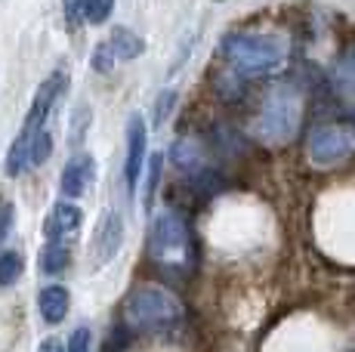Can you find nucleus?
I'll list each match as a JSON object with an SVG mask.
<instances>
[{
    "mask_svg": "<svg viewBox=\"0 0 355 352\" xmlns=\"http://www.w3.org/2000/svg\"><path fill=\"white\" fill-rule=\"evenodd\" d=\"M124 322L133 334H164L182 322V303L164 288H136L124 300Z\"/></svg>",
    "mask_w": 355,
    "mask_h": 352,
    "instance_id": "obj_1",
    "label": "nucleus"
},
{
    "mask_svg": "<svg viewBox=\"0 0 355 352\" xmlns=\"http://www.w3.org/2000/svg\"><path fill=\"white\" fill-rule=\"evenodd\" d=\"M223 56L232 65V71L248 74V78H259V74H272L284 65L288 56V46L282 37L272 35H229L223 40Z\"/></svg>",
    "mask_w": 355,
    "mask_h": 352,
    "instance_id": "obj_2",
    "label": "nucleus"
},
{
    "mask_svg": "<svg viewBox=\"0 0 355 352\" xmlns=\"http://www.w3.org/2000/svg\"><path fill=\"white\" fill-rule=\"evenodd\" d=\"M152 260L161 266H182L189 260V229L176 211H161L148 232Z\"/></svg>",
    "mask_w": 355,
    "mask_h": 352,
    "instance_id": "obj_3",
    "label": "nucleus"
},
{
    "mask_svg": "<svg viewBox=\"0 0 355 352\" xmlns=\"http://www.w3.org/2000/svg\"><path fill=\"white\" fill-rule=\"evenodd\" d=\"M300 127V96L293 90H278L263 105L257 121V133L269 142H288Z\"/></svg>",
    "mask_w": 355,
    "mask_h": 352,
    "instance_id": "obj_4",
    "label": "nucleus"
},
{
    "mask_svg": "<svg viewBox=\"0 0 355 352\" xmlns=\"http://www.w3.org/2000/svg\"><path fill=\"white\" fill-rule=\"evenodd\" d=\"M306 155H309L312 164L318 167H334L343 164L355 155V130L340 124H327V127H315L309 133L306 142Z\"/></svg>",
    "mask_w": 355,
    "mask_h": 352,
    "instance_id": "obj_5",
    "label": "nucleus"
},
{
    "mask_svg": "<svg viewBox=\"0 0 355 352\" xmlns=\"http://www.w3.org/2000/svg\"><path fill=\"white\" fill-rule=\"evenodd\" d=\"M121 245H124V216L118 211H105L96 222V232L90 241V269L99 272L118 256Z\"/></svg>",
    "mask_w": 355,
    "mask_h": 352,
    "instance_id": "obj_6",
    "label": "nucleus"
},
{
    "mask_svg": "<svg viewBox=\"0 0 355 352\" xmlns=\"http://www.w3.org/2000/svg\"><path fill=\"white\" fill-rule=\"evenodd\" d=\"M65 87H68V74L65 71L50 74V78H46L44 84L37 87V96H34V103L28 108V118H25V124H22V130L28 133V137H34L37 130H44L46 118H50L53 105H56V99L62 96Z\"/></svg>",
    "mask_w": 355,
    "mask_h": 352,
    "instance_id": "obj_7",
    "label": "nucleus"
},
{
    "mask_svg": "<svg viewBox=\"0 0 355 352\" xmlns=\"http://www.w3.org/2000/svg\"><path fill=\"white\" fill-rule=\"evenodd\" d=\"M146 142H148V130H146L142 114H130V121H127V161H124V179H127L130 192L139 188V176L146 170Z\"/></svg>",
    "mask_w": 355,
    "mask_h": 352,
    "instance_id": "obj_8",
    "label": "nucleus"
},
{
    "mask_svg": "<svg viewBox=\"0 0 355 352\" xmlns=\"http://www.w3.org/2000/svg\"><path fill=\"white\" fill-rule=\"evenodd\" d=\"M93 176H96V161H93V155H74L62 167L59 188H62L65 198H80V195L93 186Z\"/></svg>",
    "mask_w": 355,
    "mask_h": 352,
    "instance_id": "obj_9",
    "label": "nucleus"
},
{
    "mask_svg": "<svg viewBox=\"0 0 355 352\" xmlns=\"http://www.w3.org/2000/svg\"><path fill=\"white\" fill-rule=\"evenodd\" d=\"M80 222H84V211H80L78 204H71V201H56L53 204L50 216H46V238L50 241H65L71 238V235H78Z\"/></svg>",
    "mask_w": 355,
    "mask_h": 352,
    "instance_id": "obj_10",
    "label": "nucleus"
},
{
    "mask_svg": "<svg viewBox=\"0 0 355 352\" xmlns=\"http://www.w3.org/2000/svg\"><path fill=\"white\" fill-rule=\"evenodd\" d=\"M68 306H71V294H68V288H62V284H46V288H40L37 309H40V318H44L46 324L65 322Z\"/></svg>",
    "mask_w": 355,
    "mask_h": 352,
    "instance_id": "obj_11",
    "label": "nucleus"
},
{
    "mask_svg": "<svg viewBox=\"0 0 355 352\" xmlns=\"http://www.w3.org/2000/svg\"><path fill=\"white\" fill-rule=\"evenodd\" d=\"M108 50H112L114 59H136L146 53V40L136 35V31L118 25V28L112 31V37H108Z\"/></svg>",
    "mask_w": 355,
    "mask_h": 352,
    "instance_id": "obj_12",
    "label": "nucleus"
},
{
    "mask_svg": "<svg viewBox=\"0 0 355 352\" xmlns=\"http://www.w3.org/2000/svg\"><path fill=\"white\" fill-rule=\"evenodd\" d=\"M170 158H173V164L189 176H198L204 170V152L195 139H180L173 146V152H170Z\"/></svg>",
    "mask_w": 355,
    "mask_h": 352,
    "instance_id": "obj_13",
    "label": "nucleus"
},
{
    "mask_svg": "<svg viewBox=\"0 0 355 352\" xmlns=\"http://www.w3.org/2000/svg\"><path fill=\"white\" fill-rule=\"evenodd\" d=\"M71 263V250L62 241H46V247L40 250V272L44 275H59Z\"/></svg>",
    "mask_w": 355,
    "mask_h": 352,
    "instance_id": "obj_14",
    "label": "nucleus"
},
{
    "mask_svg": "<svg viewBox=\"0 0 355 352\" xmlns=\"http://www.w3.org/2000/svg\"><path fill=\"white\" fill-rule=\"evenodd\" d=\"M28 146H31V137L25 130H19V137L12 139L10 152H6V161H3L6 176H22V170L28 167Z\"/></svg>",
    "mask_w": 355,
    "mask_h": 352,
    "instance_id": "obj_15",
    "label": "nucleus"
},
{
    "mask_svg": "<svg viewBox=\"0 0 355 352\" xmlns=\"http://www.w3.org/2000/svg\"><path fill=\"white\" fill-rule=\"evenodd\" d=\"M22 269H25L22 254H16V250L0 254V288H12V284L22 279Z\"/></svg>",
    "mask_w": 355,
    "mask_h": 352,
    "instance_id": "obj_16",
    "label": "nucleus"
},
{
    "mask_svg": "<svg viewBox=\"0 0 355 352\" xmlns=\"http://www.w3.org/2000/svg\"><path fill=\"white\" fill-rule=\"evenodd\" d=\"M50 155H53V133L44 127V130H37V133L31 137V146H28V164L40 167L46 158H50Z\"/></svg>",
    "mask_w": 355,
    "mask_h": 352,
    "instance_id": "obj_17",
    "label": "nucleus"
},
{
    "mask_svg": "<svg viewBox=\"0 0 355 352\" xmlns=\"http://www.w3.org/2000/svg\"><path fill=\"white\" fill-rule=\"evenodd\" d=\"M114 10V0H80V16L90 25H102Z\"/></svg>",
    "mask_w": 355,
    "mask_h": 352,
    "instance_id": "obj_18",
    "label": "nucleus"
},
{
    "mask_svg": "<svg viewBox=\"0 0 355 352\" xmlns=\"http://www.w3.org/2000/svg\"><path fill=\"white\" fill-rule=\"evenodd\" d=\"M161 167H164V155H152L148 158V176H146V211L155 204V195H158V182H161Z\"/></svg>",
    "mask_w": 355,
    "mask_h": 352,
    "instance_id": "obj_19",
    "label": "nucleus"
},
{
    "mask_svg": "<svg viewBox=\"0 0 355 352\" xmlns=\"http://www.w3.org/2000/svg\"><path fill=\"white\" fill-rule=\"evenodd\" d=\"M93 346V334H90V328H74L71 331V337H68V343H65V352H90Z\"/></svg>",
    "mask_w": 355,
    "mask_h": 352,
    "instance_id": "obj_20",
    "label": "nucleus"
},
{
    "mask_svg": "<svg viewBox=\"0 0 355 352\" xmlns=\"http://www.w3.org/2000/svg\"><path fill=\"white\" fill-rule=\"evenodd\" d=\"M173 103H176V93L173 90H164L158 96V103H155V124H164V121L170 118V112H173Z\"/></svg>",
    "mask_w": 355,
    "mask_h": 352,
    "instance_id": "obj_21",
    "label": "nucleus"
},
{
    "mask_svg": "<svg viewBox=\"0 0 355 352\" xmlns=\"http://www.w3.org/2000/svg\"><path fill=\"white\" fill-rule=\"evenodd\" d=\"M112 65H114V56H112V50H108V44L96 46V53H93V69H96V71H108Z\"/></svg>",
    "mask_w": 355,
    "mask_h": 352,
    "instance_id": "obj_22",
    "label": "nucleus"
},
{
    "mask_svg": "<svg viewBox=\"0 0 355 352\" xmlns=\"http://www.w3.org/2000/svg\"><path fill=\"white\" fill-rule=\"evenodd\" d=\"M37 352H65V349H62V343H59L56 337H50V340L40 343V349H37Z\"/></svg>",
    "mask_w": 355,
    "mask_h": 352,
    "instance_id": "obj_23",
    "label": "nucleus"
}]
</instances>
